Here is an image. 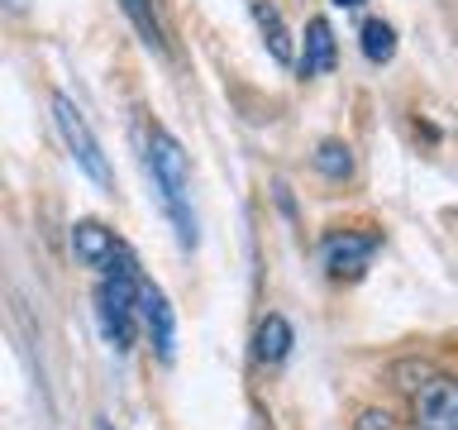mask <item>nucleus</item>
Here are the masks:
<instances>
[{"label":"nucleus","mask_w":458,"mask_h":430,"mask_svg":"<svg viewBox=\"0 0 458 430\" xmlns=\"http://www.w3.org/2000/svg\"><path fill=\"white\" fill-rule=\"evenodd\" d=\"M148 172L153 186L163 192V206L177 225V239L186 249H196V211H191V163H186L182 143L167 134L163 125L148 129Z\"/></svg>","instance_id":"obj_1"},{"label":"nucleus","mask_w":458,"mask_h":430,"mask_svg":"<svg viewBox=\"0 0 458 430\" xmlns=\"http://www.w3.org/2000/svg\"><path fill=\"white\" fill-rule=\"evenodd\" d=\"M139 263L134 254L120 244V254L110 258L106 268H100V287H96V315H100V330H106V340L114 344L120 354L134 349V297H139Z\"/></svg>","instance_id":"obj_2"},{"label":"nucleus","mask_w":458,"mask_h":430,"mask_svg":"<svg viewBox=\"0 0 458 430\" xmlns=\"http://www.w3.org/2000/svg\"><path fill=\"white\" fill-rule=\"evenodd\" d=\"M53 120H57V134H63L67 143V153L77 158V168L91 177L96 186H110V163H106V153H100V139L91 134V125H86V115L77 110V100L63 96V91H53Z\"/></svg>","instance_id":"obj_3"},{"label":"nucleus","mask_w":458,"mask_h":430,"mask_svg":"<svg viewBox=\"0 0 458 430\" xmlns=\"http://www.w3.org/2000/svg\"><path fill=\"white\" fill-rule=\"evenodd\" d=\"M411 416L415 430H458V383L449 373H435L411 392Z\"/></svg>","instance_id":"obj_4"},{"label":"nucleus","mask_w":458,"mask_h":430,"mask_svg":"<svg viewBox=\"0 0 458 430\" xmlns=\"http://www.w3.org/2000/svg\"><path fill=\"white\" fill-rule=\"evenodd\" d=\"M134 315L143 321V330H148L153 349L163 364H172V354H177V315H172L167 297L157 292V287L148 278H139V297H134Z\"/></svg>","instance_id":"obj_5"},{"label":"nucleus","mask_w":458,"mask_h":430,"mask_svg":"<svg viewBox=\"0 0 458 430\" xmlns=\"http://www.w3.org/2000/svg\"><path fill=\"white\" fill-rule=\"evenodd\" d=\"M320 254H325L329 278H363V268L372 263V254H377V235H368V229H344V235L325 239Z\"/></svg>","instance_id":"obj_6"},{"label":"nucleus","mask_w":458,"mask_h":430,"mask_svg":"<svg viewBox=\"0 0 458 430\" xmlns=\"http://www.w3.org/2000/svg\"><path fill=\"white\" fill-rule=\"evenodd\" d=\"M72 254H77L86 268L100 272L114 254H120V239H114V229L100 225V220H77L72 225Z\"/></svg>","instance_id":"obj_7"},{"label":"nucleus","mask_w":458,"mask_h":430,"mask_svg":"<svg viewBox=\"0 0 458 430\" xmlns=\"http://www.w3.org/2000/svg\"><path fill=\"white\" fill-rule=\"evenodd\" d=\"M329 67H335V29H329L325 14H315L306 24V48L296 57V72L301 77H325Z\"/></svg>","instance_id":"obj_8"},{"label":"nucleus","mask_w":458,"mask_h":430,"mask_svg":"<svg viewBox=\"0 0 458 430\" xmlns=\"http://www.w3.org/2000/svg\"><path fill=\"white\" fill-rule=\"evenodd\" d=\"M292 344H296L292 321H286V315H267L253 335V354H258V364H282V358L292 354Z\"/></svg>","instance_id":"obj_9"},{"label":"nucleus","mask_w":458,"mask_h":430,"mask_svg":"<svg viewBox=\"0 0 458 430\" xmlns=\"http://www.w3.org/2000/svg\"><path fill=\"white\" fill-rule=\"evenodd\" d=\"M249 10H253V20H258V29H263V39H267V48H272V57L277 63H292V29H286V20H282V10L272 5V0H249Z\"/></svg>","instance_id":"obj_10"},{"label":"nucleus","mask_w":458,"mask_h":430,"mask_svg":"<svg viewBox=\"0 0 458 430\" xmlns=\"http://www.w3.org/2000/svg\"><path fill=\"white\" fill-rule=\"evenodd\" d=\"M120 10L129 14V24L139 29V39L148 43L153 53H167V34H163V20H157L153 0H120Z\"/></svg>","instance_id":"obj_11"},{"label":"nucleus","mask_w":458,"mask_h":430,"mask_svg":"<svg viewBox=\"0 0 458 430\" xmlns=\"http://www.w3.org/2000/svg\"><path fill=\"white\" fill-rule=\"evenodd\" d=\"M315 172L320 177H329V182H344V177H353V149L349 143H339V139H325L320 149H315Z\"/></svg>","instance_id":"obj_12"},{"label":"nucleus","mask_w":458,"mask_h":430,"mask_svg":"<svg viewBox=\"0 0 458 430\" xmlns=\"http://www.w3.org/2000/svg\"><path fill=\"white\" fill-rule=\"evenodd\" d=\"M358 39H363V57H368V63H377V67L392 63V53H396V29L386 24V20H368Z\"/></svg>","instance_id":"obj_13"},{"label":"nucleus","mask_w":458,"mask_h":430,"mask_svg":"<svg viewBox=\"0 0 458 430\" xmlns=\"http://www.w3.org/2000/svg\"><path fill=\"white\" fill-rule=\"evenodd\" d=\"M435 373H439V368L425 364V358H396V364H392V383L401 387V392H415V387L429 383Z\"/></svg>","instance_id":"obj_14"},{"label":"nucleus","mask_w":458,"mask_h":430,"mask_svg":"<svg viewBox=\"0 0 458 430\" xmlns=\"http://www.w3.org/2000/svg\"><path fill=\"white\" fill-rule=\"evenodd\" d=\"M353 430H396V421L386 411H377V407H368V411H358V421H353Z\"/></svg>","instance_id":"obj_15"},{"label":"nucleus","mask_w":458,"mask_h":430,"mask_svg":"<svg viewBox=\"0 0 458 430\" xmlns=\"http://www.w3.org/2000/svg\"><path fill=\"white\" fill-rule=\"evenodd\" d=\"M329 5H339V10H353V5H363V0H329Z\"/></svg>","instance_id":"obj_16"}]
</instances>
